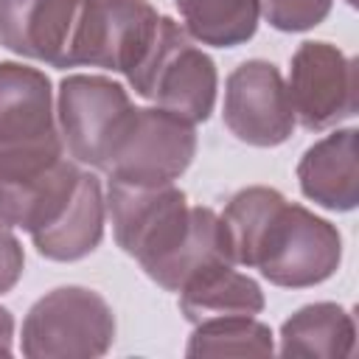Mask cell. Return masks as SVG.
<instances>
[{
    "instance_id": "15",
    "label": "cell",
    "mask_w": 359,
    "mask_h": 359,
    "mask_svg": "<svg viewBox=\"0 0 359 359\" xmlns=\"http://www.w3.org/2000/svg\"><path fill=\"white\" fill-rule=\"evenodd\" d=\"M180 314L191 323H208L222 317H255L264 311L266 300L261 283L236 264H210L191 275L180 286Z\"/></svg>"
},
{
    "instance_id": "19",
    "label": "cell",
    "mask_w": 359,
    "mask_h": 359,
    "mask_svg": "<svg viewBox=\"0 0 359 359\" xmlns=\"http://www.w3.org/2000/svg\"><path fill=\"white\" fill-rule=\"evenodd\" d=\"M272 331L255 317H222L194 328L185 356H269Z\"/></svg>"
},
{
    "instance_id": "5",
    "label": "cell",
    "mask_w": 359,
    "mask_h": 359,
    "mask_svg": "<svg viewBox=\"0 0 359 359\" xmlns=\"http://www.w3.org/2000/svg\"><path fill=\"white\" fill-rule=\"evenodd\" d=\"M107 213L118 247L132 255L143 272L154 269L188 233L191 205L174 182H126L107 180Z\"/></svg>"
},
{
    "instance_id": "20",
    "label": "cell",
    "mask_w": 359,
    "mask_h": 359,
    "mask_svg": "<svg viewBox=\"0 0 359 359\" xmlns=\"http://www.w3.org/2000/svg\"><path fill=\"white\" fill-rule=\"evenodd\" d=\"M261 17L283 34L311 31L317 28L328 14L334 0H258Z\"/></svg>"
},
{
    "instance_id": "13",
    "label": "cell",
    "mask_w": 359,
    "mask_h": 359,
    "mask_svg": "<svg viewBox=\"0 0 359 359\" xmlns=\"http://www.w3.org/2000/svg\"><path fill=\"white\" fill-rule=\"evenodd\" d=\"M62 137L50 79L39 67L0 62V143H39Z\"/></svg>"
},
{
    "instance_id": "4",
    "label": "cell",
    "mask_w": 359,
    "mask_h": 359,
    "mask_svg": "<svg viewBox=\"0 0 359 359\" xmlns=\"http://www.w3.org/2000/svg\"><path fill=\"white\" fill-rule=\"evenodd\" d=\"M115 342L109 303L87 286H59L42 294L22 320V356L28 359H93Z\"/></svg>"
},
{
    "instance_id": "18",
    "label": "cell",
    "mask_w": 359,
    "mask_h": 359,
    "mask_svg": "<svg viewBox=\"0 0 359 359\" xmlns=\"http://www.w3.org/2000/svg\"><path fill=\"white\" fill-rule=\"evenodd\" d=\"M191 39L210 48H238L258 31V0H174Z\"/></svg>"
},
{
    "instance_id": "11",
    "label": "cell",
    "mask_w": 359,
    "mask_h": 359,
    "mask_svg": "<svg viewBox=\"0 0 359 359\" xmlns=\"http://www.w3.org/2000/svg\"><path fill=\"white\" fill-rule=\"evenodd\" d=\"M81 8L84 0H0V45L65 70Z\"/></svg>"
},
{
    "instance_id": "6",
    "label": "cell",
    "mask_w": 359,
    "mask_h": 359,
    "mask_svg": "<svg viewBox=\"0 0 359 359\" xmlns=\"http://www.w3.org/2000/svg\"><path fill=\"white\" fill-rule=\"evenodd\" d=\"M126 87L109 76L70 73L59 81L56 123L67 154L79 165L107 171V163L132 121Z\"/></svg>"
},
{
    "instance_id": "17",
    "label": "cell",
    "mask_w": 359,
    "mask_h": 359,
    "mask_svg": "<svg viewBox=\"0 0 359 359\" xmlns=\"http://www.w3.org/2000/svg\"><path fill=\"white\" fill-rule=\"evenodd\" d=\"M210 264H233L227 233L222 216L208 205H191V224L185 238L146 275L165 292H180V286Z\"/></svg>"
},
{
    "instance_id": "8",
    "label": "cell",
    "mask_w": 359,
    "mask_h": 359,
    "mask_svg": "<svg viewBox=\"0 0 359 359\" xmlns=\"http://www.w3.org/2000/svg\"><path fill=\"white\" fill-rule=\"evenodd\" d=\"M194 126L196 123L160 107H135L104 174L146 185L180 180L196 157Z\"/></svg>"
},
{
    "instance_id": "1",
    "label": "cell",
    "mask_w": 359,
    "mask_h": 359,
    "mask_svg": "<svg viewBox=\"0 0 359 359\" xmlns=\"http://www.w3.org/2000/svg\"><path fill=\"white\" fill-rule=\"evenodd\" d=\"M233 264L258 269L283 289L328 280L342 261L337 224L289 202L278 188L250 185L230 196L222 213Z\"/></svg>"
},
{
    "instance_id": "22",
    "label": "cell",
    "mask_w": 359,
    "mask_h": 359,
    "mask_svg": "<svg viewBox=\"0 0 359 359\" xmlns=\"http://www.w3.org/2000/svg\"><path fill=\"white\" fill-rule=\"evenodd\" d=\"M14 353V317L6 306H0V356Z\"/></svg>"
},
{
    "instance_id": "12",
    "label": "cell",
    "mask_w": 359,
    "mask_h": 359,
    "mask_svg": "<svg viewBox=\"0 0 359 359\" xmlns=\"http://www.w3.org/2000/svg\"><path fill=\"white\" fill-rule=\"evenodd\" d=\"M356 129H334L309 146L297 163V182L306 199L314 205L348 213L359 205V151Z\"/></svg>"
},
{
    "instance_id": "9",
    "label": "cell",
    "mask_w": 359,
    "mask_h": 359,
    "mask_svg": "<svg viewBox=\"0 0 359 359\" xmlns=\"http://www.w3.org/2000/svg\"><path fill=\"white\" fill-rule=\"evenodd\" d=\"M286 93L294 121L309 132L356 115V62L331 42H300L289 62Z\"/></svg>"
},
{
    "instance_id": "2",
    "label": "cell",
    "mask_w": 359,
    "mask_h": 359,
    "mask_svg": "<svg viewBox=\"0 0 359 359\" xmlns=\"http://www.w3.org/2000/svg\"><path fill=\"white\" fill-rule=\"evenodd\" d=\"M81 171L62 137L0 143V222L28 236L39 233L62 213Z\"/></svg>"
},
{
    "instance_id": "3",
    "label": "cell",
    "mask_w": 359,
    "mask_h": 359,
    "mask_svg": "<svg viewBox=\"0 0 359 359\" xmlns=\"http://www.w3.org/2000/svg\"><path fill=\"white\" fill-rule=\"evenodd\" d=\"M126 81L140 98L191 123L208 121L216 107V62L191 42L180 22L163 14L149 53Z\"/></svg>"
},
{
    "instance_id": "10",
    "label": "cell",
    "mask_w": 359,
    "mask_h": 359,
    "mask_svg": "<svg viewBox=\"0 0 359 359\" xmlns=\"http://www.w3.org/2000/svg\"><path fill=\"white\" fill-rule=\"evenodd\" d=\"M222 118L236 140L258 149L286 143L297 123L286 81L266 59H247L227 76Z\"/></svg>"
},
{
    "instance_id": "14",
    "label": "cell",
    "mask_w": 359,
    "mask_h": 359,
    "mask_svg": "<svg viewBox=\"0 0 359 359\" xmlns=\"http://www.w3.org/2000/svg\"><path fill=\"white\" fill-rule=\"evenodd\" d=\"M107 222V199L101 180L93 171H81L73 196L62 208V213L31 236L36 252L48 261H81L87 258L104 238Z\"/></svg>"
},
{
    "instance_id": "21",
    "label": "cell",
    "mask_w": 359,
    "mask_h": 359,
    "mask_svg": "<svg viewBox=\"0 0 359 359\" xmlns=\"http://www.w3.org/2000/svg\"><path fill=\"white\" fill-rule=\"evenodd\" d=\"M25 269V252L8 224L0 222V294L11 292Z\"/></svg>"
},
{
    "instance_id": "7",
    "label": "cell",
    "mask_w": 359,
    "mask_h": 359,
    "mask_svg": "<svg viewBox=\"0 0 359 359\" xmlns=\"http://www.w3.org/2000/svg\"><path fill=\"white\" fill-rule=\"evenodd\" d=\"M160 14L149 0H84L67 67H101L129 76L149 53Z\"/></svg>"
},
{
    "instance_id": "16",
    "label": "cell",
    "mask_w": 359,
    "mask_h": 359,
    "mask_svg": "<svg viewBox=\"0 0 359 359\" xmlns=\"http://www.w3.org/2000/svg\"><path fill=\"white\" fill-rule=\"evenodd\" d=\"M353 345H356L353 314L339 303H328V300L309 303L280 325L283 356L342 359L353 353Z\"/></svg>"
}]
</instances>
